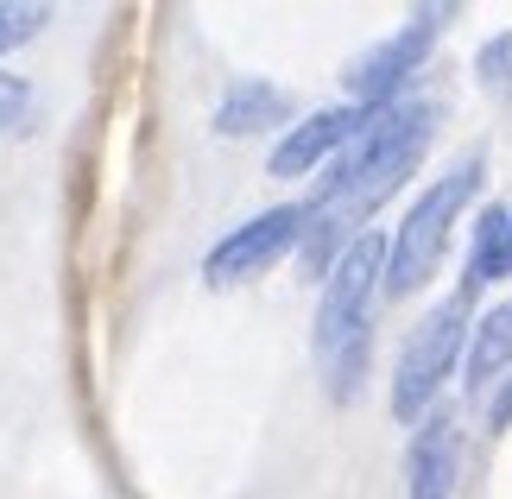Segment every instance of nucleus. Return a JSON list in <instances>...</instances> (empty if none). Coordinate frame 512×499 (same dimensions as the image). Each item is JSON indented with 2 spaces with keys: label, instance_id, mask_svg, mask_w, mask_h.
Masks as SVG:
<instances>
[{
  "label": "nucleus",
  "instance_id": "nucleus-1",
  "mask_svg": "<svg viewBox=\"0 0 512 499\" xmlns=\"http://www.w3.org/2000/svg\"><path fill=\"white\" fill-rule=\"evenodd\" d=\"M430 133H437V108L430 102L373 108V121L342 146V158L323 177V190L310 196V228H304V247H298L310 278L336 272V259L367 234L361 222L418 171V158L430 152Z\"/></svg>",
  "mask_w": 512,
  "mask_h": 499
},
{
  "label": "nucleus",
  "instance_id": "nucleus-2",
  "mask_svg": "<svg viewBox=\"0 0 512 499\" xmlns=\"http://www.w3.org/2000/svg\"><path fill=\"white\" fill-rule=\"evenodd\" d=\"M386 234H361L336 272L323 278V297H317V367H323V386L336 405H354L361 398V379H367V354H373V304L386 291Z\"/></svg>",
  "mask_w": 512,
  "mask_h": 499
},
{
  "label": "nucleus",
  "instance_id": "nucleus-3",
  "mask_svg": "<svg viewBox=\"0 0 512 499\" xmlns=\"http://www.w3.org/2000/svg\"><path fill=\"white\" fill-rule=\"evenodd\" d=\"M475 190H481V152H468L405 209V222L392 228V247H386V291L380 297L399 304V297L424 291V278L437 272V259L449 247V228L462 222V209L475 203Z\"/></svg>",
  "mask_w": 512,
  "mask_h": 499
},
{
  "label": "nucleus",
  "instance_id": "nucleus-4",
  "mask_svg": "<svg viewBox=\"0 0 512 499\" xmlns=\"http://www.w3.org/2000/svg\"><path fill=\"white\" fill-rule=\"evenodd\" d=\"M468 297L449 291L437 310L411 329V342L399 354V373H392V417L399 424H418L443 405V379L468 361Z\"/></svg>",
  "mask_w": 512,
  "mask_h": 499
},
{
  "label": "nucleus",
  "instance_id": "nucleus-5",
  "mask_svg": "<svg viewBox=\"0 0 512 499\" xmlns=\"http://www.w3.org/2000/svg\"><path fill=\"white\" fill-rule=\"evenodd\" d=\"M304 228H310V203H279V209H260L253 222L228 228L222 241L203 253V278L215 291L228 285H247V278H260L266 266H279L285 253L304 247Z\"/></svg>",
  "mask_w": 512,
  "mask_h": 499
},
{
  "label": "nucleus",
  "instance_id": "nucleus-6",
  "mask_svg": "<svg viewBox=\"0 0 512 499\" xmlns=\"http://www.w3.org/2000/svg\"><path fill=\"white\" fill-rule=\"evenodd\" d=\"M443 19H449V13L424 7L411 26H399L392 38H380V45H367V51L348 64V76H342L348 102H354V108H392V102H399V89L418 76V64L430 57V45H437V26H443Z\"/></svg>",
  "mask_w": 512,
  "mask_h": 499
},
{
  "label": "nucleus",
  "instance_id": "nucleus-7",
  "mask_svg": "<svg viewBox=\"0 0 512 499\" xmlns=\"http://www.w3.org/2000/svg\"><path fill=\"white\" fill-rule=\"evenodd\" d=\"M456 487H462V424L449 405H437L430 417L411 424L405 499H456Z\"/></svg>",
  "mask_w": 512,
  "mask_h": 499
},
{
  "label": "nucleus",
  "instance_id": "nucleus-8",
  "mask_svg": "<svg viewBox=\"0 0 512 499\" xmlns=\"http://www.w3.org/2000/svg\"><path fill=\"white\" fill-rule=\"evenodd\" d=\"M373 121V108H354V102H342V108H317L310 121H298V127H285V139L272 146V158H266V171L272 177H310L323 165V158H342V146L354 133H361Z\"/></svg>",
  "mask_w": 512,
  "mask_h": 499
},
{
  "label": "nucleus",
  "instance_id": "nucleus-9",
  "mask_svg": "<svg viewBox=\"0 0 512 499\" xmlns=\"http://www.w3.org/2000/svg\"><path fill=\"white\" fill-rule=\"evenodd\" d=\"M462 373H468V392H487V386H500V379L512 373V297H500L494 310L475 316Z\"/></svg>",
  "mask_w": 512,
  "mask_h": 499
},
{
  "label": "nucleus",
  "instance_id": "nucleus-10",
  "mask_svg": "<svg viewBox=\"0 0 512 499\" xmlns=\"http://www.w3.org/2000/svg\"><path fill=\"white\" fill-rule=\"evenodd\" d=\"M285 89H272V83H241V89H228V102L215 108V133L222 139H247V133H266V127H285Z\"/></svg>",
  "mask_w": 512,
  "mask_h": 499
},
{
  "label": "nucleus",
  "instance_id": "nucleus-11",
  "mask_svg": "<svg viewBox=\"0 0 512 499\" xmlns=\"http://www.w3.org/2000/svg\"><path fill=\"white\" fill-rule=\"evenodd\" d=\"M506 228H512V209H500V203L475 215V247H468V266H462V285H456L468 304H475V297L494 285V278L512 272V266H506Z\"/></svg>",
  "mask_w": 512,
  "mask_h": 499
},
{
  "label": "nucleus",
  "instance_id": "nucleus-12",
  "mask_svg": "<svg viewBox=\"0 0 512 499\" xmlns=\"http://www.w3.org/2000/svg\"><path fill=\"white\" fill-rule=\"evenodd\" d=\"M32 121H38V95L19 83L13 70H0V139L32 133Z\"/></svg>",
  "mask_w": 512,
  "mask_h": 499
},
{
  "label": "nucleus",
  "instance_id": "nucleus-13",
  "mask_svg": "<svg viewBox=\"0 0 512 499\" xmlns=\"http://www.w3.org/2000/svg\"><path fill=\"white\" fill-rule=\"evenodd\" d=\"M51 26V7H26V0H0V51L32 45L38 32Z\"/></svg>",
  "mask_w": 512,
  "mask_h": 499
},
{
  "label": "nucleus",
  "instance_id": "nucleus-14",
  "mask_svg": "<svg viewBox=\"0 0 512 499\" xmlns=\"http://www.w3.org/2000/svg\"><path fill=\"white\" fill-rule=\"evenodd\" d=\"M475 70H481V83H487V89H512V32L487 38V45L475 51Z\"/></svg>",
  "mask_w": 512,
  "mask_h": 499
},
{
  "label": "nucleus",
  "instance_id": "nucleus-15",
  "mask_svg": "<svg viewBox=\"0 0 512 499\" xmlns=\"http://www.w3.org/2000/svg\"><path fill=\"white\" fill-rule=\"evenodd\" d=\"M487 430H512V373L500 379V386H494V398H487Z\"/></svg>",
  "mask_w": 512,
  "mask_h": 499
},
{
  "label": "nucleus",
  "instance_id": "nucleus-16",
  "mask_svg": "<svg viewBox=\"0 0 512 499\" xmlns=\"http://www.w3.org/2000/svg\"><path fill=\"white\" fill-rule=\"evenodd\" d=\"M506 266H512V228H506Z\"/></svg>",
  "mask_w": 512,
  "mask_h": 499
}]
</instances>
